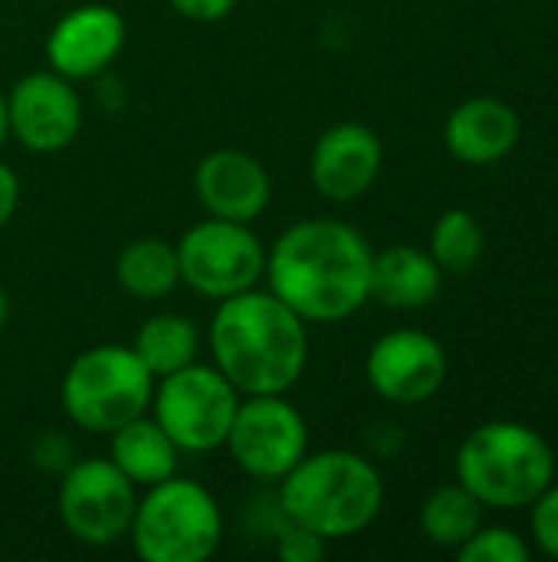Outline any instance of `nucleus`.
Wrapping results in <instances>:
<instances>
[{
	"label": "nucleus",
	"mask_w": 558,
	"mask_h": 562,
	"mask_svg": "<svg viewBox=\"0 0 558 562\" xmlns=\"http://www.w3.org/2000/svg\"><path fill=\"white\" fill-rule=\"evenodd\" d=\"M7 319H10V296L0 290V329L7 326Z\"/></svg>",
	"instance_id": "nucleus-30"
},
{
	"label": "nucleus",
	"mask_w": 558,
	"mask_h": 562,
	"mask_svg": "<svg viewBox=\"0 0 558 562\" xmlns=\"http://www.w3.org/2000/svg\"><path fill=\"white\" fill-rule=\"evenodd\" d=\"M10 138L33 155H56L82 132V95L72 79L39 69L7 89Z\"/></svg>",
	"instance_id": "nucleus-11"
},
{
	"label": "nucleus",
	"mask_w": 558,
	"mask_h": 562,
	"mask_svg": "<svg viewBox=\"0 0 558 562\" xmlns=\"http://www.w3.org/2000/svg\"><path fill=\"white\" fill-rule=\"evenodd\" d=\"M115 280L132 300H141V303H158L171 296L181 283L174 244L161 237L128 240L115 260Z\"/></svg>",
	"instance_id": "nucleus-19"
},
{
	"label": "nucleus",
	"mask_w": 558,
	"mask_h": 562,
	"mask_svg": "<svg viewBox=\"0 0 558 562\" xmlns=\"http://www.w3.org/2000/svg\"><path fill=\"white\" fill-rule=\"evenodd\" d=\"M16 207H20V178L7 161H0V231L13 221Z\"/></svg>",
	"instance_id": "nucleus-28"
},
{
	"label": "nucleus",
	"mask_w": 558,
	"mask_h": 562,
	"mask_svg": "<svg viewBox=\"0 0 558 562\" xmlns=\"http://www.w3.org/2000/svg\"><path fill=\"white\" fill-rule=\"evenodd\" d=\"M385 507V481L378 468L345 448L306 454L276 484L280 520L299 524L326 543L358 537Z\"/></svg>",
	"instance_id": "nucleus-3"
},
{
	"label": "nucleus",
	"mask_w": 558,
	"mask_h": 562,
	"mask_svg": "<svg viewBox=\"0 0 558 562\" xmlns=\"http://www.w3.org/2000/svg\"><path fill=\"white\" fill-rule=\"evenodd\" d=\"M171 10L184 20H194V23H220L227 20L240 0H168Z\"/></svg>",
	"instance_id": "nucleus-26"
},
{
	"label": "nucleus",
	"mask_w": 558,
	"mask_h": 562,
	"mask_svg": "<svg viewBox=\"0 0 558 562\" xmlns=\"http://www.w3.org/2000/svg\"><path fill=\"white\" fill-rule=\"evenodd\" d=\"M224 448L247 477L280 484L309 454V425L286 395H243Z\"/></svg>",
	"instance_id": "nucleus-9"
},
{
	"label": "nucleus",
	"mask_w": 558,
	"mask_h": 562,
	"mask_svg": "<svg viewBox=\"0 0 558 562\" xmlns=\"http://www.w3.org/2000/svg\"><path fill=\"white\" fill-rule=\"evenodd\" d=\"M280 520V514H276ZM326 540L316 537L312 530L299 527V524H289V520H280L276 527V557L283 562H319L326 557Z\"/></svg>",
	"instance_id": "nucleus-24"
},
{
	"label": "nucleus",
	"mask_w": 558,
	"mask_h": 562,
	"mask_svg": "<svg viewBox=\"0 0 558 562\" xmlns=\"http://www.w3.org/2000/svg\"><path fill=\"white\" fill-rule=\"evenodd\" d=\"M454 471L483 507L520 510L556 481V454L529 425L487 422L464 438Z\"/></svg>",
	"instance_id": "nucleus-4"
},
{
	"label": "nucleus",
	"mask_w": 558,
	"mask_h": 562,
	"mask_svg": "<svg viewBox=\"0 0 558 562\" xmlns=\"http://www.w3.org/2000/svg\"><path fill=\"white\" fill-rule=\"evenodd\" d=\"M56 507L72 540L82 547H112L128 537L138 487L109 458H82L62 471Z\"/></svg>",
	"instance_id": "nucleus-10"
},
{
	"label": "nucleus",
	"mask_w": 558,
	"mask_h": 562,
	"mask_svg": "<svg viewBox=\"0 0 558 562\" xmlns=\"http://www.w3.org/2000/svg\"><path fill=\"white\" fill-rule=\"evenodd\" d=\"M460 562H529L533 550L529 543L506 527H480L460 550Z\"/></svg>",
	"instance_id": "nucleus-23"
},
{
	"label": "nucleus",
	"mask_w": 558,
	"mask_h": 562,
	"mask_svg": "<svg viewBox=\"0 0 558 562\" xmlns=\"http://www.w3.org/2000/svg\"><path fill=\"white\" fill-rule=\"evenodd\" d=\"M240 398L243 395L217 372V366L191 362L155 379L148 415L171 435L181 454H207L224 448Z\"/></svg>",
	"instance_id": "nucleus-7"
},
{
	"label": "nucleus",
	"mask_w": 558,
	"mask_h": 562,
	"mask_svg": "<svg viewBox=\"0 0 558 562\" xmlns=\"http://www.w3.org/2000/svg\"><path fill=\"white\" fill-rule=\"evenodd\" d=\"M194 194L207 217L253 224L273 201L266 165L240 148H214L194 168Z\"/></svg>",
	"instance_id": "nucleus-15"
},
{
	"label": "nucleus",
	"mask_w": 558,
	"mask_h": 562,
	"mask_svg": "<svg viewBox=\"0 0 558 562\" xmlns=\"http://www.w3.org/2000/svg\"><path fill=\"white\" fill-rule=\"evenodd\" d=\"M132 349L155 379H164V375L197 362L201 333H197V323L184 313H151L138 326Z\"/></svg>",
	"instance_id": "nucleus-20"
},
{
	"label": "nucleus",
	"mask_w": 558,
	"mask_h": 562,
	"mask_svg": "<svg viewBox=\"0 0 558 562\" xmlns=\"http://www.w3.org/2000/svg\"><path fill=\"white\" fill-rule=\"evenodd\" d=\"M365 379L391 405H424L447 382V352L431 333L395 329L368 349Z\"/></svg>",
	"instance_id": "nucleus-12"
},
{
	"label": "nucleus",
	"mask_w": 558,
	"mask_h": 562,
	"mask_svg": "<svg viewBox=\"0 0 558 562\" xmlns=\"http://www.w3.org/2000/svg\"><path fill=\"white\" fill-rule=\"evenodd\" d=\"M10 138V112H7V92L0 89V148Z\"/></svg>",
	"instance_id": "nucleus-29"
},
{
	"label": "nucleus",
	"mask_w": 558,
	"mask_h": 562,
	"mask_svg": "<svg viewBox=\"0 0 558 562\" xmlns=\"http://www.w3.org/2000/svg\"><path fill=\"white\" fill-rule=\"evenodd\" d=\"M155 395V375L132 346L105 342L79 352L59 385L69 422L89 435H112L145 415Z\"/></svg>",
	"instance_id": "nucleus-6"
},
{
	"label": "nucleus",
	"mask_w": 558,
	"mask_h": 562,
	"mask_svg": "<svg viewBox=\"0 0 558 562\" xmlns=\"http://www.w3.org/2000/svg\"><path fill=\"white\" fill-rule=\"evenodd\" d=\"M207 346L240 395H286L309 366V323L276 293L253 286L217 303Z\"/></svg>",
	"instance_id": "nucleus-2"
},
{
	"label": "nucleus",
	"mask_w": 558,
	"mask_h": 562,
	"mask_svg": "<svg viewBox=\"0 0 558 562\" xmlns=\"http://www.w3.org/2000/svg\"><path fill=\"white\" fill-rule=\"evenodd\" d=\"M372 244L352 224L306 217L273 240L263 280L303 323L332 326L372 300Z\"/></svg>",
	"instance_id": "nucleus-1"
},
{
	"label": "nucleus",
	"mask_w": 558,
	"mask_h": 562,
	"mask_svg": "<svg viewBox=\"0 0 558 562\" xmlns=\"http://www.w3.org/2000/svg\"><path fill=\"white\" fill-rule=\"evenodd\" d=\"M444 286V270L431 257V250L395 244L378 250L372 260V300L388 310H424L437 300Z\"/></svg>",
	"instance_id": "nucleus-17"
},
{
	"label": "nucleus",
	"mask_w": 558,
	"mask_h": 562,
	"mask_svg": "<svg viewBox=\"0 0 558 562\" xmlns=\"http://www.w3.org/2000/svg\"><path fill=\"white\" fill-rule=\"evenodd\" d=\"M128 40L125 16L109 3H82L66 10L46 36V63L53 72L86 82L112 69Z\"/></svg>",
	"instance_id": "nucleus-13"
},
{
	"label": "nucleus",
	"mask_w": 558,
	"mask_h": 562,
	"mask_svg": "<svg viewBox=\"0 0 558 562\" xmlns=\"http://www.w3.org/2000/svg\"><path fill=\"white\" fill-rule=\"evenodd\" d=\"M483 527V504L464 484H444L421 504V533L441 550H460Z\"/></svg>",
	"instance_id": "nucleus-21"
},
{
	"label": "nucleus",
	"mask_w": 558,
	"mask_h": 562,
	"mask_svg": "<svg viewBox=\"0 0 558 562\" xmlns=\"http://www.w3.org/2000/svg\"><path fill=\"white\" fill-rule=\"evenodd\" d=\"M483 250H487V234L470 211L451 207L437 217L431 231V257L437 260L444 273L464 277L477 270V263L483 260Z\"/></svg>",
	"instance_id": "nucleus-22"
},
{
	"label": "nucleus",
	"mask_w": 558,
	"mask_h": 562,
	"mask_svg": "<svg viewBox=\"0 0 558 562\" xmlns=\"http://www.w3.org/2000/svg\"><path fill=\"white\" fill-rule=\"evenodd\" d=\"M529 527H533V540L536 547L558 560V484L553 481L536 501H533V517H529Z\"/></svg>",
	"instance_id": "nucleus-25"
},
{
	"label": "nucleus",
	"mask_w": 558,
	"mask_h": 562,
	"mask_svg": "<svg viewBox=\"0 0 558 562\" xmlns=\"http://www.w3.org/2000/svg\"><path fill=\"white\" fill-rule=\"evenodd\" d=\"M128 540L145 562H207L224 543V510L201 481L174 474L145 487Z\"/></svg>",
	"instance_id": "nucleus-5"
},
{
	"label": "nucleus",
	"mask_w": 558,
	"mask_h": 562,
	"mask_svg": "<svg viewBox=\"0 0 558 562\" xmlns=\"http://www.w3.org/2000/svg\"><path fill=\"white\" fill-rule=\"evenodd\" d=\"M520 138H523L520 112L493 95H474L460 102L444 122L447 151L474 168L503 161L510 151H516Z\"/></svg>",
	"instance_id": "nucleus-16"
},
{
	"label": "nucleus",
	"mask_w": 558,
	"mask_h": 562,
	"mask_svg": "<svg viewBox=\"0 0 558 562\" xmlns=\"http://www.w3.org/2000/svg\"><path fill=\"white\" fill-rule=\"evenodd\" d=\"M385 165L382 138L362 122H339L319 135L309 155V181L319 198L352 204L365 198Z\"/></svg>",
	"instance_id": "nucleus-14"
},
{
	"label": "nucleus",
	"mask_w": 558,
	"mask_h": 562,
	"mask_svg": "<svg viewBox=\"0 0 558 562\" xmlns=\"http://www.w3.org/2000/svg\"><path fill=\"white\" fill-rule=\"evenodd\" d=\"M181 283L204 300H230L266 277V247L250 224L207 217L191 224L174 244Z\"/></svg>",
	"instance_id": "nucleus-8"
},
{
	"label": "nucleus",
	"mask_w": 558,
	"mask_h": 562,
	"mask_svg": "<svg viewBox=\"0 0 558 562\" xmlns=\"http://www.w3.org/2000/svg\"><path fill=\"white\" fill-rule=\"evenodd\" d=\"M109 461L138 487L161 484L178 474L181 448L171 441V435L145 412L109 435Z\"/></svg>",
	"instance_id": "nucleus-18"
},
{
	"label": "nucleus",
	"mask_w": 558,
	"mask_h": 562,
	"mask_svg": "<svg viewBox=\"0 0 558 562\" xmlns=\"http://www.w3.org/2000/svg\"><path fill=\"white\" fill-rule=\"evenodd\" d=\"M33 461L43 468V471H49V474H62L69 464H72V445L62 438V435H43V438H36V445H33Z\"/></svg>",
	"instance_id": "nucleus-27"
}]
</instances>
